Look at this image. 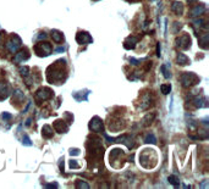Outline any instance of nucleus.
I'll list each match as a JSON object with an SVG mask.
<instances>
[{"label":"nucleus","instance_id":"obj_5","mask_svg":"<svg viewBox=\"0 0 209 189\" xmlns=\"http://www.w3.org/2000/svg\"><path fill=\"white\" fill-rule=\"evenodd\" d=\"M170 89H171V88H170L169 84H163V85H162V92H163L164 94H167V93L170 92Z\"/></svg>","mask_w":209,"mask_h":189},{"label":"nucleus","instance_id":"obj_4","mask_svg":"<svg viewBox=\"0 0 209 189\" xmlns=\"http://www.w3.org/2000/svg\"><path fill=\"white\" fill-rule=\"evenodd\" d=\"M169 182H170V183H172L174 186H179V184H180V182L177 181V178H176L175 176H171V177H169Z\"/></svg>","mask_w":209,"mask_h":189},{"label":"nucleus","instance_id":"obj_1","mask_svg":"<svg viewBox=\"0 0 209 189\" xmlns=\"http://www.w3.org/2000/svg\"><path fill=\"white\" fill-rule=\"evenodd\" d=\"M91 129H93V131H100V128H102V122H100V120L99 118H94L92 122H91Z\"/></svg>","mask_w":209,"mask_h":189},{"label":"nucleus","instance_id":"obj_6","mask_svg":"<svg viewBox=\"0 0 209 189\" xmlns=\"http://www.w3.org/2000/svg\"><path fill=\"white\" fill-rule=\"evenodd\" d=\"M162 72L165 75V77H167V78H169V77H170V75H169V73L167 72V68H165V66H163V67H162Z\"/></svg>","mask_w":209,"mask_h":189},{"label":"nucleus","instance_id":"obj_3","mask_svg":"<svg viewBox=\"0 0 209 189\" xmlns=\"http://www.w3.org/2000/svg\"><path fill=\"white\" fill-rule=\"evenodd\" d=\"M51 133H53V132H51V129H50L49 127H44V128H43V134H44L45 137H50Z\"/></svg>","mask_w":209,"mask_h":189},{"label":"nucleus","instance_id":"obj_7","mask_svg":"<svg viewBox=\"0 0 209 189\" xmlns=\"http://www.w3.org/2000/svg\"><path fill=\"white\" fill-rule=\"evenodd\" d=\"M23 143H24V144H27V145H29V144H31V142L27 139V137H24V139H23Z\"/></svg>","mask_w":209,"mask_h":189},{"label":"nucleus","instance_id":"obj_2","mask_svg":"<svg viewBox=\"0 0 209 189\" xmlns=\"http://www.w3.org/2000/svg\"><path fill=\"white\" fill-rule=\"evenodd\" d=\"M53 37L55 38V41H56V42H61V41H63L61 34H60V33H58L56 31H54V32H53Z\"/></svg>","mask_w":209,"mask_h":189}]
</instances>
